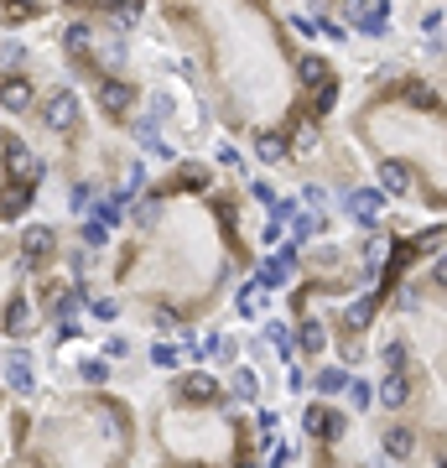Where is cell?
Returning a JSON list of instances; mask_svg holds the SVG:
<instances>
[{
  "instance_id": "6da1fadb",
  "label": "cell",
  "mask_w": 447,
  "mask_h": 468,
  "mask_svg": "<svg viewBox=\"0 0 447 468\" xmlns=\"http://www.w3.org/2000/svg\"><path fill=\"white\" fill-rule=\"evenodd\" d=\"M146 16L209 120L265 162L292 156L339 105L333 58L302 47L281 0H151Z\"/></svg>"
},
{
  "instance_id": "7a4b0ae2",
  "label": "cell",
  "mask_w": 447,
  "mask_h": 468,
  "mask_svg": "<svg viewBox=\"0 0 447 468\" xmlns=\"http://www.w3.org/2000/svg\"><path fill=\"white\" fill-rule=\"evenodd\" d=\"M250 198L235 177L182 156L141 188L120 239L109 245L105 281L120 313L156 333H192L256 276Z\"/></svg>"
},
{
  "instance_id": "3957f363",
  "label": "cell",
  "mask_w": 447,
  "mask_h": 468,
  "mask_svg": "<svg viewBox=\"0 0 447 468\" xmlns=\"http://www.w3.org/2000/svg\"><path fill=\"white\" fill-rule=\"evenodd\" d=\"M343 141L411 219H447V89L432 68L390 63L343 109Z\"/></svg>"
},
{
  "instance_id": "277c9868",
  "label": "cell",
  "mask_w": 447,
  "mask_h": 468,
  "mask_svg": "<svg viewBox=\"0 0 447 468\" xmlns=\"http://www.w3.org/2000/svg\"><path fill=\"white\" fill-rule=\"evenodd\" d=\"M141 443L146 468H256L265 437L219 375L177 370L141 411Z\"/></svg>"
},
{
  "instance_id": "5b68a950",
  "label": "cell",
  "mask_w": 447,
  "mask_h": 468,
  "mask_svg": "<svg viewBox=\"0 0 447 468\" xmlns=\"http://www.w3.org/2000/svg\"><path fill=\"white\" fill-rule=\"evenodd\" d=\"M11 468H146L141 406L109 385L52 396L32 411V432Z\"/></svg>"
},
{
  "instance_id": "8992f818",
  "label": "cell",
  "mask_w": 447,
  "mask_h": 468,
  "mask_svg": "<svg viewBox=\"0 0 447 468\" xmlns=\"http://www.w3.org/2000/svg\"><path fill=\"white\" fill-rule=\"evenodd\" d=\"M396 234L385 229H318V245L297 250V276L286 286V313L307 318L318 302H349L380 286Z\"/></svg>"
},
{
  "instance_id": "52a82bcc",
  "label": "cell",
  "mask_w": 447,
  "mask_h": 468,
  "mask_svg": "<svg viewBox=\"0 0 447 468\" xmlns=\"http://www.w3.org/2000/svg\"><path fill=\"white\" fill-rule=\"evenodd\" d=\"M58 229L26 224L0 229V343H26L42 333V323L58 313L52 297H63L58 281Z\"/></svg>"
},
{
  "instance_id": "ba28073f",
  "label": "cell",
  "mask_w": 447,
  "mask_h": 468,
  "mask_svg": "<svg viewBox=\"0 0 447 468\" xmlns=\"http://www.w3.org/2000/svg\"><path fill=\"white\" fill-rule=\"evenodd\" d=\"M47 183L42 151L26 141L16 126H0V229H16L37 209Z\"/></svg>"
},
{
  "instance_id": "9c48e42d",
  "label": "cell",
  "mask_w": 447,
  "mask_h": 468,
  "mask_svg": "<svg viewBox=\"0 0 447 468\" xmlns=\"http://www.w3.org/2000/svg\"><path fill=\"white\" fill-rule=\"evenodd\" d=\"M354 432L359 417L339 401V396H318L302 406V443H307V468H354Z\"/></svg>"
},
{
  "instance_id": "30bf717a",
  "label": "cell",
  "mask_w": 447,
  "mask_h": 468,
  "mask_svg": "<svg viewBox=\"0 0 447 468\" xmlns=\"http://www.w3.org/2000/svg\"><path fill=\"white\" fill-rule=\"evenodd\" d=\"M52 11H68V22L109 26V32H130L151 11V0H52Z\"/></svg>"
},
{
  "instance_id": "8fae6325",
  "label": "cell",
  "mask_w": 447,
  "mask_h": 468,
  "mask_svg": "<svg viewBox=\"0 0 447 468\" xmlns=\"http://www.w3.org/2000/svg\"><path fill=\"white\" fill-rule=\"evenodd\" d=\"M26 432H32V406H26L11 385H0V468L16 463Z\"/></svg>"
},
{
  "instance_id": "7c38bea8",
  "label": "cell",
  "mask_w": 447,
  "mask_h": 468,
  "mask_svg": "<svg viewBox=\"0 0 447 468\" xmlns=\"http://www.w3.org/2000/svg\"><path fill=\"white\" fill-rule=\"evenodd\" d=\"M37 99H42V89L22 63H0V109L5 115H37Z\"/></svg>"
},
{
  "instance_id": "4fadbf2b",
  "label": "cell",
  "mask_w": 447,
  "mask_h": 468,
  "mask_svg": "<svg viewBox=\"0 0 447 468\" xmlns=\"http://www.w3.org/2000/svg\"><path fill=\"white\" fill-rule=\"evenodd\" d=\"M292 323H297V349H302V360L318 364L322 354L333 349V339H328V323H318L312 313H307V318H292Z\"/></svg>"
},
{
  "instance_id": "5bb4252c",
  "label": "cell",
  "mask_w": 447,
  "mask_h": 468,
  "mask_svg": "<svg viewBox=\"0 0 447 468\" xmlns=\"http://www.w3.org/2000/svg\"><path fill=\"white\" fill-rule=\"evenodd\" d=\"M52 16V0H0V26H37Z\"/></svg>"
},
{
  "instance_id": "9a60e30c",
  "label": "cell",
  "mask_w": 447,
  "mask_h": 468,
  "mask_svg": "<svg viewBox=\"0 0 447 468\" xmlns=\"http://www.w3.org/2000/svg\"><path fill=\"white\" fill-rule=\"evenodd\" d=\"M343 406H349L354 417H369V411H375V380H369V375H349V385H343Z\"/></svg>"
},
{
  "instance_id": "2e32d148",
  "label": "cell",
  "mask_w": 447,
  "mask_h": 468,
  "mask_svg": "<svg viewBox=\"0 0 447 468\" xmlns=\"http://www.w3.org/2000/svg\"><path fill=\"white\" fill-rule=\"evenodd\" d=\"M343 385H349V370H339V364H312V390L318 396H343Z\"/></svg>"
},
{
  "instance_id": "e0dca14e",
  "label": "cell",
  "mask_w": 447,
  "mask_h": 468,
  "mask_svg": "<svg viewBox=\"0 0 447 468\" xmlns=\"http://www.w3.org/2000/svg\"><path fill=\"white\" fill-rule=\"evenodd\" d=\"M224 385H229V390H235V401H245V406H250V401L260 396V375L250 370V364H235V370H229V380H224Z\"/></svg>"
},
{
  "instance_id": "ac0fdd59",
  "label": "cell",
  "mask_w": 447,
  "mask_h": 468,
  "mask_svg": "<svg viewBox=\"0 0 447 468\" xmlns=\"http://www.w3.org/2000/svg\"><path fill=\"white\" fill-rule=\"evenodd\" d=\"M432 79L447 89V22H442V32L432 37Z\"/></svg>"
},
{
  "instance_id": "d6986e66",
  "label": "cell",
  "mask_w": 447,
  "mask_h": 468,
  "mask_svg": "<svg viewBox=\"0 0 447 468\" xmlns=\"http://www.w3.org/2000/svg\"><path fill=\"white\" fill-rule=\"evenodd\" d=\"M281 5H302V11H343V16H349V5H359V0H281Z\"/></svg>"
},
{
  "instance_id": "ffe728a7",
  "label": "cell",
  "mask_w": 447,
  "mask_h": 468,
  "mask_svg": "<svg viewBox=\"0 0 447 468\" xmlns=\"http://www.w3.org/2000/svg\"><path fill=\"white\" fill-rule=\"evenodd\" d=\"M442 5H447V0H442Z\"/></svg>"
}]
</instances>
